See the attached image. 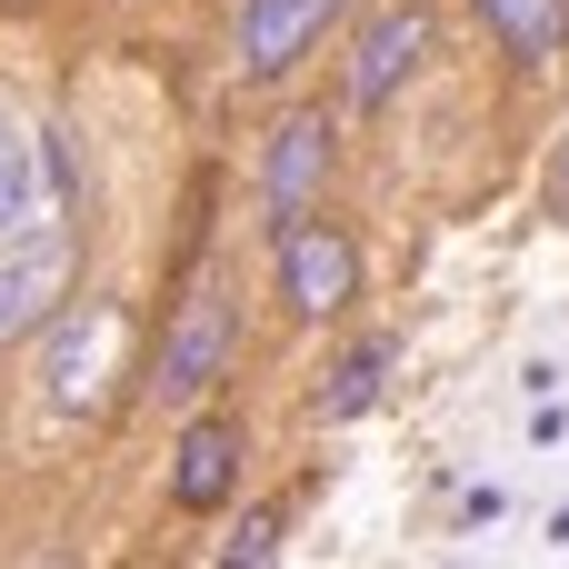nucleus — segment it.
Returning <instances> with one entry per match:
<instances>
[{
    "mask_svg": "<svg viewBox=\"0 0 569 569\" xmlns=\"http://www.w3.org/2000/svg\"><path fill=\"white\" fill-rule=\"evenodd\" d=\"M390 360H400L390 340H360V350H350V360L330 370V390H320V420H360V410L380 400V380H390Z\"/></svg>",
    "mask_w": 569,
    "mask_h": 569,
    "instance_id": "nucleus-11",
    "label": "nucleus"
},
{
    "mask_svg": "<svg viewBox=\"0 0 569 569\" xmlns=\"http://www.w3.org/2000/svg\"><path fill=\"white\" fill-rule=\"evenodd\" d=\"M340 10H350V0H240V70H250V80L300 70Z\"/></svg>",
    "mask_w": 569,
    "mask_h": 569,
    "instance_id": "nucleus-5",
    "label": "nucleus"
},
{
    "mask_svg": "<svg viewBox=\"0 0 569 569\" xmlns=\"http://www.w3.org/2000/svg\"><path fill=\"white\" fill-rule=\"evenodd\" d=\"M120 340H130L120 300H80L70 320H50L40 400H50V410H100V390H110V360H120Z\"/></svg>",
    "mask_w": 569,
    "mask_h": 569,
    "instance_id": "nucleus-2",
    "label": "nucleus"
},
{
    "mask_svg": "<svg viewBox=\"0 0 569 569\" xmlns=\"http://www.w3.org/2000/svg\"><path fill=\"white\" fill-rule=\"evenodd\" d=\"M270 550H280V510H250L240 540H230V560H270Z\"/></svg>",
    "mask_w": 569,
    "mask_h": 569,
    "instance_id": "nucleus-12",
    "label": "nucleus"
},
{
    "mask_svg": "<svg viewBox=\"0 0 569 569\" xmlns=\"http://www.w3.org/2000/svg\"><path fill=\"white\" fill-rule=\"evenodd\" d=\"M50 220H60V200H50V170H40V130L0 100V250L50 230Z\"/></svg>",
    "mask_w": 569,
    "mask_h": 569,
    "instance_id": "nucleus-8",
    "label": "nucleus"
},
{
    "mask_svg": "<svg viewBox=\"0 0 569 569\" xmlns=\"http://www.w3.org/2000/svg\"><path fill=\"white\" fill-rule=\"evenodd\" d=\"M320 180H330V120H320V110H300V120H280V140H270V170H260V200H270V240H280L290 220H310Z\"/></svg>",
    "mask_w": 569,
    "mask_h": 569,
    "instance_id": "nucleus-6",
    "label": "nucleus"
},
{
    "mask_svg": "<svg viewBox=\"0 0 569 569\" xmlns=\"http://www.w3.org/2000/svg\"><path fill=\"white\" fill-rule=\"evenodd\" d=\"M240 460H250V450H240L230 420H190V430H180V460H170V500H180V510H220V500L240 490Z\"/></svg>",
    "mask_w": 569,
    "mask_h": 569,
    "instance_id": "nucleus-9",
    "label": "nucleus"
},
{
    "mask_svg": "<svg viewBox=\"0 0 569 569\" xmlns=\"http://www.w3.org/2000/svg\"><path fill=\"white\" fill-rule=\"evenodd\" d=\"M480 20H490V30H500V50H510V60H530V70L569 50V0H480Z\"/></svg>",
    "mask_w": 569,
    "mask_h": 569,
    "instance_id": "nucleus-10",
    "label": "nucleus"
},
{
    "mask_svg": "<svg viewBox=\"0 0 569 569\" xmlns=\"http://www.w3.org/2000/svg\"><path fill=\"white\" fill-rule=\"evenodd\" d=\"M230 360H240V300H230V280H200V290L180 300L160 360H150V400H160V410H190Z\"/></svg>",
    "mask_w": 569,
    "mask_h": 569,
    "instance_id": "nucleus-1",
    "label": "nucleus"
},
{
    "mask_svg": "<svg viewBox=\"0 0 569 569\" xmlns=\"http://www.w3.org/2000/svg\"><path fill=\"white\" fill-rule=\"evenodd\" d=\"M560 190H569V160H560Z\"/></svg>",
    "mask_w": 569,
    "mask_h": 569,
    "instance_id": "nucleus-13",
    "label": "nucleus"
},
{
    "mask_svg": "<svg viewBox=\"0 0 569 569\" xmlns=\"http://www.w3.org/2000/svg\"><path fill=\"white\" fill-rule=\"evenodd\" d=\"M420 60H430V10H420V0L380 10V20L360 30V50H350V100H360V110H380Z\"/></svg>",
    "mask_w": 569,
    "mask_h": 569,
    "instance_id": "nucleus-7",
    "label": "nucleus"
},
{
    "mask_svg": "<svg viewBox=\"0 0 569 569\" xmlns=\"http://www.w3.org/2000/svg\"><path fill=\"white\" fill-rule=\"evenodd\" d=\"M60 290H70V240H60V220H50V230H30V240L0 250V350L30 340V330L60 310Z\"/></svg>",
    "mask_w": 569,
    "mask_h": 569,
    "instance_id": "nucleus-4",
    "label": "nucleus"
},
{
    "mask_svg": "<svg viewBox=\"0 0 569 569\" xmlns=\"http://www.w3.org/2000/svg\"><path fill=\"white\" fill-rule=\"evenodd\" d=\"M350 290H360V250L330 220H290L280 230V300L300 320H330V310H350Z\"/></svg>",
    "mask_w": 569,
    "mask_h": 569,
    "instance_id": "nucleus-3",
    "label": "nucleus"
}]
</instances>
